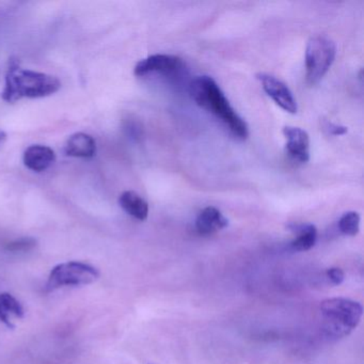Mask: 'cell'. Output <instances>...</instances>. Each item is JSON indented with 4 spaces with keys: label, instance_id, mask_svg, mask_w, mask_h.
Wrapping results in <instances>:
<instances>
[{
    "label": "cell",
    "instance_id": "1",
    "mask_svg": "<svg viewBox=\"0 0 364 364\" xmlns=\"http://www.w3.org/2000/svg\"><path fill=\"white\" fill-rule=\"evenodd\" d=\"M61 82L50 74L25 70L20 61L11 58L5 78L1 99L7 103H16L22 99H42L58 92Z\"/></svg>",
    "mask_w": 364,
    "mask_h": 364
},
{
    "label": "cell",
    "instance_id": "2",
    "mask_svg": "<svg viewBox=\"0 0 364 364\" xmlns=\"http://www.w3.org/2000/svg\"><path fill=\"white\" fill-rule=\"evenodd\" d=\"M191 95L198 106L214 114L238 139H246L248 125L232 107L220 87L210 76H198L191 82Z\"/></svg>",
    "mask_w": 364,
    "mask_h": 364
},
{
    "label": "cell",
    "instance_id": "3",
    "mask_svg": "<svg viewBox=\"0 0 364 364\" xmlns=\"http://www.w3.org/2000/svg\"><path fill=\"white\" fill-rule=\"evenodd\" d=\"M319 309L326 321V332L333 338L348 336L363 314L361 304L347 298H328L321 302Z\"/></svg>",
    "mask_w": 364,
    "mask_h": 364
},
{
    "label": "cell",
    "instance_id": "4",
    "mask_svg": "<svg viewBox=\"0 0 364 364\" xmlns=\"http://www.w3.org/2000/svg\"><path fill=\"white\" fill-rule=\"evenodd\" d=\"M336 46L321 36L311 38L306 50V80L311 86L317 84L329 71L336 59Z\"/></svg>",
    "mask_w": 364,
    "mask_h": 364
},
{
    "label": "cell",
    "instance_id": "5",
    "mask_svg": "<svg viewBox=\"0 0 364 364\" xmlns=\"http://www.w3.org/2000/svg\"><path fill=\"white\" fill-rule=\"evenodd\" d=\"M99 277V270L89 264L68 262L53 268L46 283V289L52 291L63 287L88 285L97 281Z\"/></svg>",
    "mask_w": 364,
    "mask_h": 364
},
{
    "label": "cell",
    "instance_id": "6",
    "mask_svg": "<svg viewBox=\"0 0 364 364\" xmlns=\"http://www.w3.org/2000/svg\"><path fill=\"white\" fill-rule=\"evenodd\" d=\"M184 63L182 59L173 55L157 54L142 59L136 65L134 73L136 76L144 77L150 74L174 76L182 73Z\"/></svg>",
    "mask_w": 364,
    "mask_h": 364
},
{
    "label": "cell",
    "instance_id": "7",
    "mask_svg": "<svg viewBox=\"0 0 364 364\" xmlns=\"http://www.w3.org/2000/svg\"><path fill=\"white\" fill-rule=\"evenodd\" d=\"M257 77L261 82L264 91L267 93L268 97L274 100L277 105L280 106L283 110L289 114L297 112L298 107L295 97L284 82L269 74H257Z\"/></svg>",
    "mask_w": 364,
    "mask_h": 364
},
{
    "label": "cell",
    "instance_id": "8",
    "mask_svg": "<svg viewBox=\"0 0 364 364\" xmlns=\"http://www.w3.org/2000/svg\"><path fill=\"white\" fill-rule=\"evenodd\" d=\"M283 135L287 138V153L298 163H306L310 159V138L308 133L299 127H285Z\"/></svg>",
    "mask_w": 364,
    "mask_h": 364
},
{
    "label": "cell",
    "instance_id": "9",
    "mask_svg": "<svg viewBox=\"0 0 364 364\" xmlns=\"http://www.w3.org/2000/svg\"><path fill=\"white\" fill-rule=\"evenodd\" d=\"M56 161V154L50 146L33 144L26 149L23 155V161L31 171L43 172Z\"/></svg>",
    "mask_w": 364,
    "mask_h": 364
},
{
    "label": "cell",
    "instance_id": "10",
    "mask_svg": "<svg viewBox=\"0 0 364 364\" xmlns=\"http://www.w3.org/2000/svg\"><path fill=\"white\" fill-rule=\"evenodd\" d=\"M229 225L228 219L214 206L204 208L196 220V229L201 235H212Z\"/></svg>",
    "mask_w": 364,
    "mask_h": 364
},
{
    "label": "cell",
    "instance_id": "11",
    "mask_svg": "<svg viewBox=\"0 0 364 364\" xmlns=\"http://www.w3.org/2000/svg\"><path fill=\"white\" fill-rule=\"evenodd\" d=\"M65 153L76 159H92L97 153V142L88 134L76 133L65 142Z\"/></svg>",
    "mask_w": 364,
    "mask_h": 364
},
{
    "label": "cell",
    "instance_id": "12",
    "mask_svg": "<svg viewBox=\"0 0 364 364\" xmlns=\"http://www.w3.org/2000/svg\"><path fill=\"white\" fill-rule=\"evenodd\" d=\"M296 238L291 242V249L296 252L310 250L315 246L317 240V230L311 223H291L289 227Z\"/></svg>",
    "mask_w": 364,
    "mask_h": 364
},
{
    "label": "cell",
    "instance_id": "13",
    "mask_svg": "<svg viewBox=\"0 0 364 364\" xmlns=\"http://www.w3.org/2000/svg\"><path fill=\"white\" fill-rule=\"evenodd\" d=\"M119 204L124 212L137 220L144 221L148 218V202L135 191H124L119 198Z\"/></svg>",
    "mask_w": 364,
    "mask_h": 364
},
{
    "label": "cell",
    "instance_id": "14",
    "mask_svg": "<svg viewBox=\"0 0 364 364\" xmlns=\"http://www.w3.org/2000/svg\"><path fill=\"white\" fill-rule=\"evenodd\" d=\"M24 316V309L22 304L16 300L14 296L8 293L0 294V321L8 326L14 328V317L23 318Z\"/></svg>",
    "mask_w": 364,
    "mask_h": 364
},
{
    "label": "cell",
    "instance_id": "15",
    "mask_svg": "<svg viewBox=\"0 0 364 364\" xmlns=\"http://www.w3.org/2000/svg\"><path fill=\"white\" fill-rule=\"evenodd\" d=\"M338 229L344 235H357L360 230V215L357 212L345 213L338 220Z\"/></svg>",
    "mask_w": 364,
    "mask_h": 364
},
{
    "label": "cell",
    "instance_id": "16",
    "mask_svg": "<svg viewBox=\"0 0 364 364\" xmlns=\"http://www.w3.org/2000/svg\"><path fill=\"white\" fill-rule=\"evenodd\" d=\"M37 247V240L31 237H23L14 240L6 246V249L10 252H28Z\"/></svg>",
    "mask_w": 364,
    "mask_h": 364
},
{
    "label": "cell",
    "instance_id": "17",
    "mask_svg": "<svg viewBox=\"0 0 364 364\" xmlns=\"http://www.w3.org/2000/svg\"><path fill=\"white\" fill-rule=\"evenodd\" d=\"M327 277L331 281L332 284L340 285L342 284L345 279L344 272L341 268L331 267L327 270Z\"/></svg>",
    "mask_w": 364,
    "mask_h": 364
},
{
    "label": "cell",
    "instance_id": "18",
    "mask_svg": "<svg viewBox=\"0 0 364 364\" xmlns=\"http://www.w3.org/2000/svg\"><path fill=\"white\" fill-rule=\"evenodd\" d=\"M327 129L331 135L341 136L344 135L347 132V127H342V125L333 124V123H327Z\"/></svg>",
    "mask_w": 364,
    "mask_h": 364
},
{
    "label": "cell",
    "instance_id": "19",
    "mask_svg": "<svg viewBox=\"0 0 364 364\" xmlns=\"http://www.w3.org/2000/svg\"><path fill=\"white\" fill-rule=\"evenodd\" d=\"M7 135H6L5 132L0 131V144H3L4 140L6 139Z\"/></svg>",
    "mask_w": 364,
    "mask_h": 364
}]
</instances>
